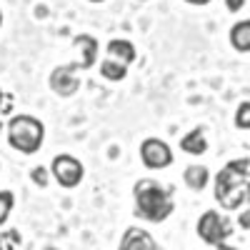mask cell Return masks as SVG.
<instances>
[{"instance_id": "obj_1", "label": "cell", "mask_w": 250, "mask_h": 250, "mask_svg": "<svg viewBox=\"0 0 250 250\" xmlns=\"http://www.w3.org/2000/svg\"><path fill=\"white\" fill-rule=\"evenodd\" d=\"M248 188H250V160H230L225 168L215 175V200L223 210H238L243 203H248Z\"/></svg>"}, {"instance_id": "obj_2", "label": "cell", "mask_w": 250, "mask_h": 250, "mask_svg": "<svg viewBox=\"0 0 250 250\" xmlns=\"http://www.w3.org/2000/svg\"><path fill=\"white\" fill-rule=\"evenodd\" d=\"M133 195H135V215L143 218V220L163 223V220H168L175 210L173 193L153 178L138 180L135 188H133Z\"/></svg>"}, {"instance_id": "obj_3", "label": "cell", "mask_w": 250, "mask_h": 250, "mask_svg": "<svg viewBox=\"0 0 250 250\" xmlns=\"http://www.w3.org/2000/svg\"><path fill=\"white\" fill-rule=\"evenodd\" d=\"M45 140V125L33 115H13L8 120V143L10 148L23 153V155H35L43 148Z\"/></svg>"}, {"instance_id": "obj_4", "label": "cell", "mask_w": 250, "mask_h": 250, "mask_svg": "<svg viewBox=\"0 0 250 250\" xmlns=\"http://www.w3.org/2000/svg\"><path fill=\"white\" fill-rule=\"evenodd\" d=\"M198 235H200L203 243L218 248L233 235V223L225 215H220L218 210H205L198 218Z\"/></svg>"}, {"instance_id": "obj_5", "label": "cell", "mask_w": 250, "mask_h": 250, "mask_svg": "<svg viewBox=\"0 0 250 250\" xmlns=\"http://www.w3.org/2000/svg\"><path fill=\"white\" fill-rule=\"evenodd\" d=\"M50 173L53 178L58 180V185L62 188H78L83 175H85V168H83V163L68 153H62V155H55L53 158V165H50Z\"/></svg>"}, {"instance_id": "obj_6", "label": "cell", "mask_w": 250, "mask_h": 250, "mask_svg": "<svg viewBox=\"0 0 250 250\" xmlns=\"http://www.w3.org/2000/svg\"><path fill=\"white\" fill-rule=\"evenodd\" d=\"M140 160L148 170H163L173 163V150L160 138H145L140 143Z\"/></svg>"}, {"instance_id": "obj_7", "label": "cell", "mask_w": 250, "mask_h": 250, "mask_svg": "<svg viewBox=\"0 0 250 250\" xmlns=\"http://www.w3.org/2000/svg\"><path fill=\"white\" fill-rule=\"evenodd\" d=\"M75 73H78V70L73 68V62H70V65L55 68V70L50 73V90H53L55 95H60V98L75 95L78 88H80V78H78Z\"/></svg>"}, {"instance_id": "obj_8", "label": "cell", "mask_w": 250, "mask_h": 250, "mask_svg": "<svg viewBox=\"0 0 250 250\" xmlns=\"http://www.w3.org/2000/svg\"><path fill=\"white\" fill-rule=\"evenodd\" d=\"M118 250H158V245L148 230H143V228H128L120 238Z\"/></svg>"}, {"instance_id": "obj_9", "label": "cell", "mask_w": 250, "mask_h": 250, "mask_svg": "<svg viewBox=\"0 0 250 250\" xmlns=\"http://www.w3.org/2000/svg\"><path fill=\"white\" fill-rule=\"evenodd\" d=\"M75 48H80L83 53V60L80 62H73L75 70H88L95 65V55H98V40L93 35H78L75 38Z\"/></svg>"}, {"instance_id": "obj_10", "label": "cell", "mask_w": 250, "mask_h": 250, "mask_svg": "<svg viewBox=\"0 0 250 250\" xmlns=\"http://www.w3.org/2000/svg\"><path fill=\"white\" fill-rule=\"evenodd\" d=\"M183 178H185V185L190 188V190H195V193L205 190V185L210 183V173H208L205 165H188Z\"/></svg>"}, {"instance_id": "obj_11", "label": "cell", "mask_w": 250, "mask_h": 250, "mask_svg": "<svg viewBox=\"0 0 250 250\" xmlns=\"http://www.w3.org/2000/svg\"><path fill=\"white\" fill-rule=\"evenodd\" d=\"M180 150L188 153V155H203L208 150V140L203 135V128H195L188 135H183L180 138Z\"/></svg>"}, {"instance_id": "obj_12", "label": "cell", "mask_w": 250, "mask_h": 250, "mask_svg": "<svg viewBox=\"0 0 250 250\" xmlns=\"http://www.w3.org/2000/svg\"><path fill=\"white\" fill-rule=\"evenodd\" d=\"M230 45L238 53H250V20H240L230 28Z\"/></svg>"}, {"instance_id": "obj_13", "label": "cell", "mask_w": 250, "mask_h": 250, "mask_svg": "<svg viewBox=\"0 0 250 250\" xmlns=\"http://www.w3.org/2000/svg\"><path fill=\"white\" fill-rule=\"evenodd\" d=\"M128 62H123L113 55H105V60L100 62V75L105 80H123L125 75H128Z\"/></svg>"}, {"instance_id": "obj_14", "label": "cell", "mask_w": 250, "mask_h": 250, "mask_svg": "<svg viewBox=\"0 0 250 250\" xmlns=\"http://www.w3.org/2000/svg\"><path fill=\"white\" fill-rule=\"evenodd\" d=\"M108 55L123 60V62H128V65H133L135 62V45L130 43V40H125V38H118V40H110L108 43Z\"/></svg>"}, {"instance_id": "obj_15", "label": "cell", "mask_w": 250, "mask_h": 250, "mask_svg": "<svg viewBox=\"0 0 250 250\" xmlns=\"http://www.w3.org/2000/svg\"><path fill=\"white\" fill-rule=\"evenodd\" d=\"M13 205H15V195L10 190H0V225H5Z\"/></svg>"}, {"instance_id": "obj_16", "label": "cell", "mask_w": 250, "mask_h": 250, "mask_svg": "<svg viewBox=\"0 0 250 250\" xmlns=\"http://www.w3.org/2000/svg\"><path fill=\"white\" fill-rule=\"evenodd\" d=\"M235 128L238 130H250V103H240L235 110Z\"/></svg>"}, {"instance_id": "obj_17", "label": "cell", "mask_w": 250, "mask_h": 250, "mask_svg": "<svg viewBox=\"0 0 250 250\" xmlns=\"http://www.w3.org/2000/svg\"><path fill=\"white\" fill-rule=\"evenodd\" d=\"M18 243H20V235H18L15 230H10V233H0V250H13Z\"/></svg>"}, {"instance_id": "obj_18", "label": "cell", "mask_w": 250, "mask_h": 250, "mask_svg": "<svg viewBox=\"0 0 250 250\" xmlns=\"http://www.w3.org/2000/svg\"><path fill=\"white\" fill-rule=\"evenodd\" d=\"M33 180H35L40 188H43V185L48 183V178H45V168H35V170H33Z\"/></svg>"}, {"instance_id": "obj_19", "label": "cell", "mask_w": 250, "mask_h": 250, "mask_svg": "<svg viewBox=\"0 0 250 250\" xmlns=\"http://www.w3.org/2000/svg\"><path fill=\"white\" fill-rule=\"evenodd\" d=\"M225 5H228V10H230V13H238V10H243L245 0H225Z\"/></svg>"}, {"instance_id": "obj_20", "label": "cell", "mask_w": 250, "mask_h": 250, "mask_svg": "<svg viewBox=\"0 0 250 250\" xmlns=\"http://www.w3.org/2000/svg\"><path fill=\"white\" fill-rule=\"evenodd\" d=\"M240 225H243V228H250V213H243V215H240Z\"/></svg>"}, {"instance_id": "obj_21", "label": "cell", "mask_w": 250, "mask_h": 250, "mask_svg": "<svg viewBox=\"0 0 250 250\" xmlns=\"http://www.w3.org/2000/svg\"><path fill=\"white\" fill-rule=\"evenodd\" d=\"M185 3H190V5H208V3H213V0H185Z\"/></svg>"}, {"instance_id": "obj_22", "label": "cell", "mask_w": 250, "mask_h": 250, "mask_svg": "<svg viewBox=\"0 0 250 250\" xmlns=\"http://www.w3.org/2000/svg\"><path fill=\"white\" fill-rule=\"evenodd\" d=\"M215 250H238V248H233V245H228V243H223V245H218Z\"/></svg>"}, {"instance_id": "obj_23", "label": "cell", "mask_w": 250, "mask_h": 250, "mask_svg": "<svg viewBox=\"0 0 250 250\" xmlns=\"http://www.w3.org/2000/svg\"><path fill=\"white\" fill-rule=\"evenodd\" d=\"M3 100H5V93L0 90V108H8V105H3Z\"/></svg>"}, {"instance_id": "obj_24", "label": "cell", "mask_w": 250, "mask_h": 250, "mask_svg": "<svg viewBox=\"0 0 250 250\" xmlns=\"http://www.w3.org/2000/svg\"><path fill=\"white\" fill-rule=\"evenodd\" d=\"M45 250H58V248H55V245H48V248H45Z\"/></svg>"}, {"instance_id": "obj_25", "label": "cell", "mask_w": 250, "mask_h": 250, "mask_svg": "<svg viewBox=\"0 0 250 250\" xmlns=\"http://www.w3.org/2000/svg\"><path fill=\"white\" fill-rule=\"evenodd\" d=\"M90 3H105V0H90Z\"/></svg>"}, {"instance_id": "obj_26", "label": "cell", "mask_w": 250, "mask_h": 250, "mask_svg": "<svg viewBox=\"0 0 250 250\" xmlns=\"http://www.w3.org/2000/svg\"><path fill=\"white\" fill-rule=\"evenodd\" d=\"M248 203H250V188H248Z\"/></svg>"}, {"instance_id": "obj_27", "label": "cell", "mask_w": 250, "mask_h": 250, "mask_svg": "<svg viewBox=\"0 0 250 250\" xmlns=\"http://www.w3.org/2000/svg\"><path fill=\"white\" fill-rule=\"evenodd\" d=\"M0 25H3V15H0Z\"/></svg>"}, {"instance_id": "obj_28", "label": "cell", "mask_w": 250, "mask_h": 250, "mask_svg": "<svg viewBox=\"0 0 250 250\" xmlns=\"http://www.w3.org/2000/svg\"><path fill=\"white\" fill-rule=\"evenodd\" d=\"M0 130H3V123H0Z\"/></svg>"}]
</instances>
